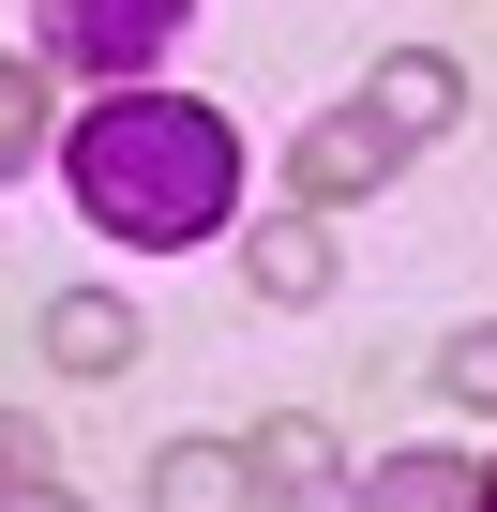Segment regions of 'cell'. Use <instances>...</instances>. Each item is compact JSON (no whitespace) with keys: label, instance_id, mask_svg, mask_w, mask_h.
I'll return each instance as SVG.
<instances>
[{"label":"cell","instance_id":"obj_13","mask_svg":"<svg viewBox=\"0 0 497 512\" xmlns=\"http://www.w3.org/2000/svg\"><path fill=\"white\" fill-rule=\"evenodd\" d=\"M0 512H91V497H61V482H16V497H0Z\"/></svg>","mask_w":497,"mask_h":512},{"label":"cell","instance_id":"obj_4","mask_svg":"<svg viewBox=\"0 0 497 512\" xmlns=\"http://www.w3.org/2000/svg\"><path fill=\"white\" fill-rule=\"evenodd\" d=\"M362 121H377L392 151H407V136H452V121H467V61H452V46H392V61L362 76Z\"/></svg>","mask_w":497,"mask_h":512},{"label":"cell","instance_id":"obj_5","mask_svg":"<svg viewBox=\"0 0 497 512\" xmlns=\"http://www.w3.org/2000/svg\"><path fill=\"white\" fill-rule=\"evenodd\" d=\"M392 166H407V151H392V136H377L362 106H332V121H317L302 151H287V196H302V211H347V196H377Z\"/></svg>","mask_w":497,"mask_h":512},{"label":"cell","instance_id":"obj_12","mask_svg":"<svg viewBox=\"0 0 497 512\" xmlns=\"http://www.w3.org/2000/svg\"><path fill=\"white\" fill-rule=\"evenodd\" d=\"M16 482H46V422H16V407H0V497H16Z\"/></svg>","mask_w":497,"mask_h":512},{"label":"cell","instance_id":"obj_6","mask_svg":"<svg viewBox=\"0 0 497 512\" xmlns=\"http://www.w3.org/2000/svg\"><path fill=\"white\" fill-rule=\"evenodd\" d=\"M136 347H151V332H136L121 287H61V302H46V362H61V377H136Z\"/></svg>","mask_w":497,"mask_h":512},{"label":"cell","instance_id":"obj_14","mask_svg":"<svg viewBox=\"0 0 497 512\" xmlns=\"http://www.w3.org/2000/svg\"><path fill=\"white\" fill-rule=\"evenodd\" d=\"M482 512H497V467H482Z\"/></svg>","mask_w":497,"mask_h":512},{"label":"cell","instance_id":"obj_2","mask_svg":"<svg viewBox=\"0 0 497 512\" xmlns=\"http://www.w3.org/2000/svg\"><path fill=\"white\" fill-rule=\"evenodd\" d=\"M196 31V0H31V61L91 76V91H151V61Z\"/></svg>","mask_w":497,"mask_h":512},{"label":"cell","instance_id":"obj_9","mask_svg":"<svg viewBox=\"0 0 497 512\" xmlns=\"http://www.w3.org/2000/svg\"><path fill=\"white\" fill-rule=\"evenodd\" d=\"M362 512H482V467H452V452H392V467L362 482Z\"/></svg>","mask_w":497,"mask_h":512},{"label":"cell","instance_id":"obj_11","mask_svg":"<svg viewBox=\"0 0 497 512\" xmlns=\"http://www.w3.org/2000/svg\"><path fill=\"white\" fill-rule=\"evenodd\" d=\"M437 392H452V407H497V317H482V332H452V347H437Z\"/></svg>","mask_w":497,"mask_h":512},{"label":"cell","instance_id":"obj_10","mask_svg":"<svg viewBox=\"0 0 497 512\" xmlns=\"http://www.w3.org/2000/svg\"><path fill=\"white\" fill-rule=\"evenodd\" d=\"M61 151V121H46V61H0V181H31Z\"/></svg>","mask_w":497,"mask_h":512},{"label":"cell","instance_id":"obj_8","mask_svg":"<svg viewBox=\"0 0 497 512\" xmlns=\"http://www.w3.org/2000/svg\"><path fill=\"white\" fill-rule=\"evenodd\" d=\"M151 512H257L241 497V437H166L151 452Z\"/></svg>","mask_w":497,"mask_h":512},{"label":"cell","instance_id":"obj_7","mask_svg":"<svg viewBox=\"0 0 497 512\" xmlns=\"http://www.w3.org/2000/svg\"><path fill=\"white\" fill-rule=\"evenodd\" d=\"M241 287L287 302V317H302V302H332V226H317V211H272L257 241H241Z\"/></svg>","mask_w":497,"mask_h":512},{"label":"cell","instance_id":"obj_1","mask_svg":"<svg viewBox=\"0 0 497 512\" xmlns=\"http://www.w3.org/2000/svg\"><path fill=\"white\" fill-rule=\"evenodd\" d=\"M61 181H76V211H91L106 241L196 256V241H226V211H241V136H226L196 91H91V121L61 136Z\"/></svg>","mask_w":497,"mask_h":512},{"label":"cell","instance_id":"obj_3","mask_svg":"<svg viewBox=\"0 0 497 512\" xmlns=\"http://www.w3.org/2000/svg\"><path fill=\"white\" fill-rule=\"evenodd\" d=\"M241 497H257V512H347L362 482H347V452H332L317 407H272L257 437H241Z\"/></svg>","mask_w":497,"mask_h":512}]
</instances>
